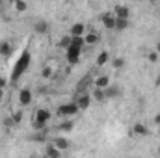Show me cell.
<instances>
[{"mask_svg": "<svg viewBox=\"0 0 160 158\" xmlns=\"http://www.w3.org/2000/svg\"><path fill=\"white\" fill-rule=\"evenodd\" d=\"M30 62H32L30 52H28V50H22L21 58L17 60V63H15V67H13V71H11V82H17V80H19L24 73H26V71H28Z\"/></svg>", "mask_w": 160, "mask_h": 158, "instance_id": "obj_1", "label": "cell"}, {"mask_svg": "<svg viewBox=\"0 0 160 158\" xmlns=\"http://www.w3.org/2000/svg\"><path fill=\"white\" fill-rule=\"evenodd\" d=\"M80 108L78 104L73 101V102H67V104H62V106H58V110H56V116L58 117H71V116H75V114H78Z\"/></svg>", "mask_w": 160, "mask_h": 158, "instance_id": "obj_2", "label": "cell"}, {"mask_svg": "<svg viewBox=\"0 0 160 158\" xmlns=\"http://www.w3.org/2000/svg\"><path fill=\"white\" fill-rule=\"evenodd\" d=\"M80 54H82V48L77 47V45H69V47L65 48V56H67V62H69L71 65H77L80 62Z\"/></svg>", "mask_w": 160, "mask_h": 158, "instance_id": "obj_3", "label": "cell"}, {"mask_svg": "<svg viewBox=\"0 0 160 158\" xmlns=\"http://www.w3.org/2000/svg\"><path fill=\"white\" fill-rule=\"evenodd\" d=\"M75 102L78 104L80 112H82V110H88V108H89V104H91V97H89L88 93H77Z\"/></svg>", "mask_w": 160, "mask_h": 158, "instance_id": "obj_4", "label": "cell"}, {"mask_svg": "<svg viewBox=\"0 0 160 158\" xmlns=\"http://www.w3.org/2000/svg\"><path fill=\"white\" fill-rule=\"evenodd\" d=\"M32 99H34L32 89L24 87V89H21V91H19V102H21V106H28V104L32 102Z\"/></svg>", "mask_w": 160, "mask_h": 158, "instance_id": "obj_5", "label": "cell"}, {"mask_svg": "<svg viewBox=\"0 0 160 158\" xmlns=\"http://www.w3.org/2000/svg\"><path fill=\"white\" fill-rule=\"evenodd\" d=\"M45 155L50 158H60L62 156V149H58L52 141H47V145H45Z\"/></svg>", "mask_w": 160, "mask_h": 158, "instance_id": "obj_6", "label": "cell"}, {"mask_svg": "<svg viewBox=\"0 0 160 158\" xmlns=\"http://www.w3.org/2000/svg\"><path fill=\"white\" fill-rule=\"evenodd\" d=\"M101 21H102V26L104 28H108V30H114L116 28V15L114 13H104L101 17Z\"/></svg>", "mask_w": 160, "mask_h": 158, "instance_id": "obj_7", "label": "cell"}, {"mask_svg": "<svg viewBox=\"0 0 160 158\" xmlns=\"http://www.w3.org/2000/svg\"><path fill=\"white\" fill-rule=\"evenodd\" d=\"M13 54V45L9 41H0V56L2 58H9Z\"/></svg>", "mask_w": 160, "mask_h": 158, "instance_id": "obj_8", "label": "cell"}, {"mask_svg": "<svg viewBox=\"0 0 160 158\" xmlns=\"http://www.w3.org/2000/svg\"><path fill=\"white\" fill-rule=\"evenodd\" d=\"M34 32H36V34H39V36H45V34L48 32V22H47V21H43V19L36 21V22H34Z\"/></svg>", "mask_w": 160, "mask_h": 158, "instance_id": "obj_9", "label": "cell"}, {"mask_svg": "<svg viewBox=\"0 0 160 158\" xmlns=\"http://www.w3.org/2000/svg\"><path fill=\"white\" fill-rule=\"evenodd\" d=\"M104 95H106V99H119L121 97V89L118 86H108V87H104Z\"/></svg>", "mask_w": 160, "mask_h": 158, "instance_id": "obj_10", "label": "cell"}, {"mask_svg": "<svg viewBox=\"0 0 160 158\" xmlns=\"http://www.w3.org/2000/svg\"><path fill=\"white\" fill-rule=\"evenodd\" d=\"M50 110H47V108H39V110H36V116L34 119H38V121H43V123H48L50 121Z\"/></svg>", "mask_w": 160, "mask_h": 158, "instance_id": "obj_11", "label": "cell"}, {"mask_svg": "<svg viewBox=\"0 0 160 158\" xmlns=\"http://www.w3.org/2000/svg\"><path fill=\"white\" fill-rule=\"evenodd\" d=\"M114 15H116V17H123V19H128L130 9H128V6L119 4V6H116V7H114Z\"/></svg>", "mask_w": 160, "mask_h": 158, "instance_id": "obj_12", "label": "cell"}, {"mask_svg": "<svg viewBox=\"0 0 160 158\" xmlns=\"http://www.w3.org/2000/svg\"><path fill=\"white\" fill-rule=\"evenodd\" d=\"M58 149H62V151H67L69 147H71V141L69 140H65V138H54V140H50Z\"/></svg>", "mask_w": 160, "mask_h": 158, "instance_id": "obj_13", "label": "cell"}, {"mask_svg": "<svg viewBox=\"0 0 160 158\" xmlns=\"http://www.w3.org/2000/svg\"><path fill=\"white\" fill-rule=\"evenodd\" d=\"M95 87H101V89H104V87H108L110 86V77L108 75H101L99 78H95Z\"/></svg>", "mask_w": 160, "mask_h": 158, "instance_id": "obj_14", "label": "cell"}, {"mask_svg": "<svg viewBox=\"0 0 160 158\" xmlns=\"http://www.w3.org/2000/svg\"><path fill=\"white\" fill-rule=\"evenodd\" d=\"M132 132H134V134H138V136H147V134H149V130H147V126H145L143 123H134Z\"/></svg>", "mask_w": 160, "mask_h": 158, "instance_id": "obj_15", "label": "cell"}, {"mask_svg": "<svg viewBox=\"0 0 160 158\" xmlns=\"http://www.w3.org/2000/svg\"><path fill=\"white\" fill-rule=\"evenodd\" d=\"M84 32H86V24L82 22H75L71 26V36H84Z\"/></svg>", "mask_w": 160, "mask_h": 158, "instance_id": "obj_16", "label": "cell"}, {"mask_svg": "<svg viewBox=\"0 0 160 158\" xmlns=\"http://www.w3.org/2000/svg\"><path fill=\"white\" fill-rule=\"evenodd\" d=\"M73 126H75V123L73 121H63V123H60L58 126H56V130H60V132H71L73 130Z\"/></svg>", "mask_w": 160, "mask_h": 158, "instance_id": "obj_17", "label": "cell"}, {"mask_svg": "<svg viewBox=\"0 0 160 158\" xmlns=\"http://www.w3.org/2000/svg\"><path fill=\"white\" fill-rule=\"evenodd\" d=\"M128 28V19H123V17H116V28L114 30H127Z\"/></svg>", "mask_w": 160, "mask_h": 158, "instance_id": "obj_18", "label": "cell"}, {"mask_svg": "<svg viewBox=\"0 0 160 158\" xmlns=\"http://www.w3.org/2000/svg\"><path fill=\"white\" fill-rule=\"evenodd\" d=\"M108 60H110V54H108V52H101V54L97 56V67L106 65V63H108Z\"/></svg>", "mask_w": 160, "mask_h": 158, "instance_id": "obj_19", "label": "cell"}, {"mask_svg": "<svg viewBox=\"0 0 160 158\" xmlns=\"http://www.w3.org/2000/svg\"><path fill=\"white\" fill-rule=\"evenodd\" d=\"M93 99H95L97 102H104V101H106L104 89H101V87H95V91H93Z\"/></svg>", "mask_w": 160, "mask_h": 158, "instance_id": "obj_20", "label": "cell"}, {"mask_svg": "<svg viewBox=\"0 0 160 158\" xmlns=\"http://www.w3.org/2000/svg\"><path fill=\"white\" fill-rule=\"evenodd\" d=\"M84 39H86V45H95V43L99 41V34H97V32H91V34L84 36Z\"/></svg>", "mask_w": 160, "mask_h": 158, "instance_id": "obj_21", "label": "cell"}, {"mask_svg": "<svg viewBox=\"0 0 160 158\" xmlns=\"http://www.w3.org/2000/svg\"><path fill=\"white\" fill-rule=\"evenodd\" d=\"M112 67H114V69H123V67H125V60H123V58H114V60H112Z\"/></svg>", "mask_w": 160, "mask_h": 158, "instance_id": "obj_22", "label": "cell"}, {"mask_svg": "<svg viewBox=\"0 0 160 158\" xmlns=\"http://www.w3.org/2000/svg\"><path fill=\"white\" fill-rule=\"evenodd\" d=\"M26 7H28V6H26V2H24V0H15V9H17L19 13L26 11Z\"/></svg>", "mask_w": 160, "mask_h": 158, "instance_id": "obj_23", "label": "cell"}, {"mask_svg": "<svg viewBox=\"0 0 160 158\" xmlns=\"http://www.w3.org/2000/svg\"><path fill=\"white\" fill-rule=\"evenodd\" d=\"M34 130H47V123L34 119Z\"/></svg>", "mask_w": 160, "mask_h": 158, "instance_id": "obj_24", "label": "cell"}, {"mask_svg": "<svg viewBox=\"0 0 160 158\" xmlns=\"http://www.w3.org/2000/svg\"><path fill=\"white\" fill-rule=\"evenodd\" d=\"M15 125H17V123L13 121V117H11V116H9V117H6V119H4V126H6V128H13Z\"/></svg>", "mask_w": 160, "mask_h": 158, "instance_id": "obj_25", "label": "cell"}, {"mask_svg": "<svg viewBox=\"0 0 160 158\" xmlns=\"http://www.w3.org/2000/svg\"><path fill=\"white\" fill-rule=\"evenodd\" d=\"M71 45V36H63L62 41H60V47H63V48H67Z\"/></svg>", "mask_w": 160, "mask_h": 158, "instance_id": "obj_26", "label": "cell"}, {"mask_svg": "<svg viewBox=\"0 0 160 158\" xmlns=\"http://www.w3.org/2000/svg\"><path fill=\"white\" fill-rule=\"evenodd\" d=\"M147 60H149V62H153V63H157V60H158V52H157V50L149 52V54H147Z\"/></svg>", "mask_w": 160, "mask_h": 158, "instance_id": "obj_27", "label": "cell"}, {"mask_svg": "<svg viewBox=\"0 0 160 158\" xmlns=\"http://www.w3.org/2000/svg\"><path fill=\"white\" fill-rule=\"evenodd\" d=\"M11 117H13V121L19 125V123L22 121V114H21V112H13V114H11Z\"/></svg>", "mask_w": 160, "mask_h": 158, "instance_id": "obj_28", "label": "cell"}, {"mask_svg": "<svg viewBox=\"0 0 160 158\" xmlns=\"http://www.w3.org/2000/svg\"><path fill=\"white\" fill-rule=\"evenodd\" d=\"M6 86H8V80L4 78V77H0V87H2V89H6Z\"/></svg>", "mask_w": 160, "mask_h": 158, "instance_id": "obj_29", "label": "cell"}, {"mask_svg": "<svg viewBox=\"0 0 160 158\" xmlns=\"http://www.w3.org/2000/svg\"><path fill=\"white\" fill-rule=\"evenodd\" d=\"M50 75H52L50 69H45V71H43V77H45V78H50Z\"/></svg>", "mask_w": 160, "mask_h": 158, "instance_id": "obj_30", "label": "cell"}, {"mask_svg": "<svg viewBox=\"0 0 160 158\" xmlns=\"http://www.w3.org/2000/svg\"><path fill=\"white\" fill-rule=\"evenodd\" d=\"M155 125H160V112L155 116Z\"/></svg>", "mask_w": 160, "mask_h": 158, "instance_id": "obj_31", "label": "cell"}, {"mask_svg": "<svg viewBox=\"0 0 160 158\" xmlns=\"http://www.w3.org/2000/svg\"><path fill=\"white\" fill-rule=\"evenodd\" d=\"M4 93H6V89H2V87H0V102L4 101Z\"/></svg>", "mask_w": 160, "mask_h": 158, "instance_id": "obj_32", "label": "cell"}, {"mask_svg": "<svg viewBox=\"0 0 160 158\" xmlns=\"http://www.w3.org/2000/svg\"><path fill=\"white\" fill-rule=\"evenodd\" d=\"M155 50H157V52H158V54H160V41H158V43H157V48H155Z\"/></svg>", "mask_w": 160, "mask_h": 158, "instance_id": "obj_33", "label": "cell"}, {"mask_svg": "<svg viewBox=\"0 0 160 158\" xmlns=\"http://www.w3.org/2000/svg\"><path fill=\"white\" fill-rule=\"evenodd\" d=\"M2 6H4V0H0V7H2Z\"/></svg>", "mask_w": 160, "mask_h": 158, "instance_id": "obj_34", "label": "cell"}, {"mask_svg": "<svg viewBox=\"0 0 160 158\" xmlns=\"http://www.w3.org/2000/svg\"><path fill=\"white\" fill-rule=\"evenodd\" d=\"M151 2H158V0H151Z\"/></svg>", "mask_w": 160, "mask_h": 158, "instance_id": "obj_35", "label": "cell"}, {"mask_svg": "<svg viewBox=\"0 0 160 158\" xmlns=\"http://www.w3.org/2000/svg\"><path fill=\"white\" fill-rule=\"evenodd\" d=\"M158 155H160V147H158Z\"/></svg>", "mask_w": 160, "mask_h": 158, "instance_id": "obj_36", "label": "cell"}]
</instances>
